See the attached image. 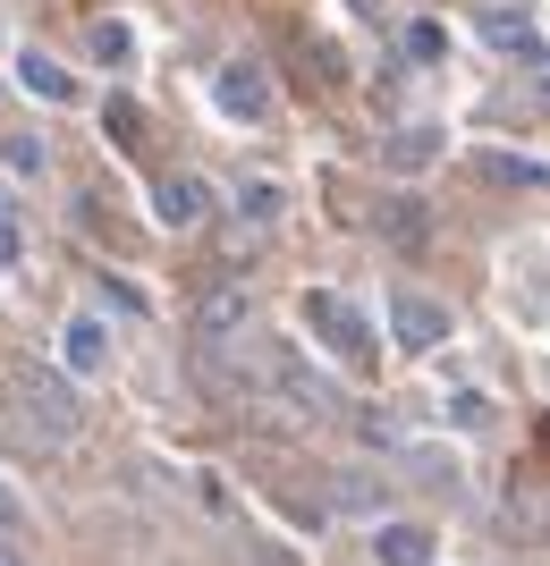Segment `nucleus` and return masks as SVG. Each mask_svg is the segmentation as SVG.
<instances>
[{"mask_svg": "<svg viewBox=\"0 0 550 566\" xmlns=\"http://www.w3.org/2000/svg\"><path fill=\"white\" fill-rule=\"evenodd\" d=\"M440 51H449V25H440V18H415L407 25V60H415V69H432Z\"/></svg>", "mask_w": 550, "mask_h": 566, "instance_id": "16", "label": "nucleus"}, {"mask_svg": "<svg viewBox=\"0 0 550 566\" xmlns=\"http://www.w3.org/2000/svg\"><path fill=\"white\" fill-rule=\"evenodd\" d=\"M85 51H94L102 69H127V60H136V25H120V18H94V25H85Z\"/></svg>", "mask_w": 550, "mask_h": 566, "instance_id": "12", "label": "nucleus"}, {"mask_svg": "<svg viewBox=\"0 0 550 566\" xmlns=\"http://www.w3.org/2000/svg\"><path fill=\"white\" fill-rule=\"evenodd\" d=\"M263 566H297V558H288V549H263Z\"/></svg>", "mask_w": 550, "mask_h": 566, "instance_id": "23", "label": "nucleus"}, {"mask_svg": "<svg viewBox=\"0 0 550 566\" xmlns=\"http://www.w3.org/2000/svg\"><path fill=\"white\" fill-rule=\"evenodd\" d=\"M424 229H432V220H424L415 195H390V203H382V237L398 245V254H424Z\"/></svg>", "mask_w": 550, "mask_h": 566, "instance_id": "10", "label": "nucleus"}, {"mask_svg": "<svg viewBox=\"0 0 550 566\" xmlns=\"http://www.w3.org/2000/svg\"><path fill=\"white\" fill-rule=\"evenodd\" d=\"M0 566H25V549H18V542H9V533H0Z\"/></svg>", "mask_w": 550, "mask_h": 566, "instance_id": "22", "label": "nucleus"}, {"mask_svg": "<svg viewBox=\"0 0 550 566\" xmlns=\"http://www.w3.org/2000/svg\"><path fill=\"white\" fill-rule=\"evenodd\" d=\"M18 254H25V220H18V203L0 195V271H18Z\"/></svg>", "mask_w": 550, "mask_h": 566, "instance_id": "19", "label": "nucleus"}, {"mask_svg": "<svg viewBox=\"0 0 550 566\" xmlns=\"http://www.w3.org/2000/svg\"><path fill=\"white\" fill-rule=\"evenodd\" d=\"M9 169H18V178H34V169H43V144H34V136H9Z\"/></svg>", "mask_w": 550, "mask_h": 566, "instance_id": "20", "label": "nucleus"}, {"mask_svg": "<svg viewBox=\"0 0 550 566\" xmlns=\"http://www.w3.org/2000/svg\"><path fill=\"white\" fill-rule=\"evenodd\" d=\"M18 524H25V499L9 491V482H0V533H18Z\"/></svg>", "mask_w": 550, "mask_h": 566, "instance_id": "21", "label": "nucleus"}, {"mask_svg": "<svg viewBox=\"0 0 550 566\" xmlns=\"http://www.w3.org/2000/svg\"><path fill=\"white\" fill-rule=\"evenodd\" d=\"M482 43H491V51H517V60H542V34H533L517 9H482Z\"/></svg>", "mask_w": 550, "mask_h": 566, "instance_id": "8", "label": "nucleus"}, {"mask_svg": "<svg viewBox=\"0 0 550 566\" xmlns=\"http://www.w3.org/2000/svg\"><path fill=\"white\" fill-rule=\"evenodd\" d=\"M153 212H162L169 229H195V220H204V187L178 169V178H162V187H153Z\"/></svg>", "mask_w": 550, "mask_h": 566, "instance_id": "9", "label": "nucleus"}, {"mask_svg": "<svg viewBox=\"0 0 550 566\" xmlns=\"http://www.w3.org/2000/svg\"><path fill=\"white\" fill-rule=\"evenodd\" d=\"M440 127H432V118H415V127H398V136H382V169H398V178H415V169L424 161H440Z\"/></svg>", "mask_w": 550, "mask_h": 566, "instance_id": "6", "label": "nucleus"}, {"mask_svg": "<svg viewBox=\"0 0 550 566\" xmlns=\"http://www.w3.org/2000/svg\"><path fill=\"white\" fill-rule=\"evenodd\" d=\"M297 313H305V338H313V347H331L339 364H356V373L373 364V322H364L339 287H305V296H297Z\"/></svg>", "mask_w": 550, "mask_h": 566, "instance_id": "2", "label": "nucleus"}, {"mask_svg": "<svg viewBox=\"0 0 550 566\" xmlns=\"http://www.w3.org/2000/svg\"><path fill=\"white\" fill-rule=\"evenodd\" d=\"M482 178H491V187H542V169L517 161V153H491V161H482Z\"/></svg>", "mask_w": 550, "mask_h": 566, "instance_id": "18", "label": "nucleus"}, {"mask_svg": "<svg viewBox=\"0 0 550 566\" xmlns=\"http://www.w3.org/2000/svg\"><path fill=\"white\" fill-rule=\"evenodd\" d=\"M238 212H246V220H255V229H271V220H280V212H288V195H280V187H271V178H246V187H238Z\"/></svg>", "mask_w": 550, "mask_h": 566, "instance_id": "15", "label": "nucleus"}, {"mask_svg": "<svg viewBox=\"0 0 550 566\" xmlns=\"http://www.w3.org/2000/svg\"><path fill=\"white\" fill-rule=\"evenodd\" d=\"M9 398H18V423L34 431V449H69L76 431H85V398H76L69 373H51V364H18V373H9Z\"/></svg>", "mask_w": 550, "mask_h": 566, "instance_id": "1", "label": "nucleus"}, {"mask_svg": "<svg viewBox=\"0 0 550 566\" xmlns=\"http://www.w3.org/2000/svg\"><path fill=\"white\" fill-rule=\"evenodd\" d=\"M390 331H398V347H440V338H449V305H432V296H390Z\"/></svg>", "mask_w": 550, "mask_h": 566, "instance_id": "5", "label": "nucleus"}, {"mask_svg": "<svg viewBox=\"0 0 550 566\" xmlns=\"http://www.w3.org/2000/svg\"><path fill=\"white\" fill-rule=\"evenodd\" d=\"M373 566H432V533L424 524H382L373 533Z\"/></svg>", "mask_w": 550, "mask_h": 566, "instance_id": "7", "label": "nucleus"}, {"mask_svg": "<svg viewBox=\"0 0 550 566\" xmlns=\"http://www.w3.org/2000/svg\"><path fill=\"white\" fill-rule=\"evenodd\" d=\"M212 102H220V118L263 127V118H271V76H263V60H229V69L212 76Z\"/></svg>", "mask_w": 550, "mask_h": 566, "instance_id": "3", "label": "nucleus"}, {"mask_svg": "<svg viewBox=\"0 0 550 566\" xmlns=\"http://www.w3.org/2000/svg\"><path fill=\"white\" fill-rule=\"evenodd\" d=\"M111 364V331L102 322H69V373H102Z\"/></svg>", "mask_w": 550, "mask_h": 566, "instance_id": "13", "label": "nucleus"}, {"mask_svg": "<svg viewBox=\"0 0 550 566\" xmlns=\"http://www.w3.org/2000/svg\"><path fill=\"white\" fill-rule=\"evenodd\" d=\"M449 423H457V431H491V423H500V406L475 398V389H457V398H449Z\"/></svg>", "mask_w": 550, "mask_h": 566, "instance_id": "17", "label": "nucleus"}, {"mask_svg": "<svg viewBox=\"0 0 550 566\" xmlns=\"http://www.w3.org/2000/svg\"><path fill=\"white\" fill-rule=\"evenodd\" d=\"M102 127H111V144H120V153H144V144H153V127H144V111L127 94H111V111H102Z\"/></svg>", "mask_w": 550, "mask_h": 566, "instance_id": "14", "label": "nucleus"}, {"mask_svg": "<svg viewBox=\"0 0 550 566\" xmlns=\"http://www.w3.org/2000/svg\"><path fill=\"white\" fill-rule=\"evenodd\" d=\"M18 76H25V94H34V102H76V76L60 69V60H43V51H25Z\"/></svg>", "mask_w": 550, "mask_h": 566, "instance_id": "11", "label": "nucleus"}, {"mask_svg": "<svg viewBox=\"0 0 550 566\" xmlns=\"http://www.w3.org/2000/svg\"><path fill=\"white\" fill-rule=\"evenodd\" d=\"M271 389H280L297 415H313V423H339V389L313 364H297V355H271Z\"/></svg>", "mask_w": 550, "mask_h": 566, "instance_id": "4", "label": "nucleus"}]
</instances>
